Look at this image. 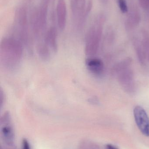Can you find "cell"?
I'll return each mask as SVG.
<instances>
[{"label": "cell", "mask_w": 149, "mask_h": 149, "mask_svg": "<svg viewBox=\"0 0 149 149\" xmlns=\"http://www.w3.org/2000/svg\"><path fill=\"white\" fill-rule=\"evenodd\" d=\"M119 7L121 11L123 13L127 12L128 8L126 0H119Z\"/></svg>", "instance_id": "obj_16"}, {"label": "cell", "mask_w": 149, "mask_h": 149, "mask_svg": "<svg viewBox=\"0 0 149 149\" xmlns=\"http://www.w3.org/2000/svg\"><path fill=\"white\" fill-rule=\"evenodd\" d=\"M22 149H31L29 143L26 139H24L22 142Z\"/></svg>", "instance_id": "obj_18"}, {"label": "cell", "mask_w": 149, "mask_h": 149, "mask_svg": "<svg viewBox=\"0 0 149 149\" xmlns=\"http://www.w3.org/2000/svg\"><path fill=\"white\" fill-rule=\"evenodd\" d=\"M135 121L141 133L149 136V117L146 110L141 106H136L134 109Z\"/></svg>", "instance_id": "obj_6"}, {"label": "cell", "mask_w": 149, "mask_h": 149, "mask_svg": "<svg viewBox=\"0 0 149 149\" xmlns=\"http://www.w3.org/2000/svg\"><path fill=\"white\" fill-rule=\"evenodd\" d=\"M2 134L5 141L8 144L13 143L14 140V134L11 127L9 125H5L2 129Z\"/></svg>", "instance_id": "obj_14"}, {"label": "cell", "mask_w": 149, "mask_h": 149, "mask_svg": "<svg viewBox=\"0 0 149 149\" xmlns=\"http://www.w3.org/2000/svg\"><path fill=\"white\" fill-rule=\"evenodd\" d=\"M37 52L40 58L44 61H48L51 56L50 49L45 43H39L37 45Z\"/></svg>", "instance_id": "obj_12"}, {"label": "cell", "mask_w": 149, "mask_h": 149, "mask_svg": "<svg viewBox=\"0 0 149 149\" xmlns=\"http://www.w3.org/2000/svg\"><path fill=\"white\" fill-rule=\"evenodd\" d=\"M133 44L139 63L142 65H146L147 64V60L145 55L144 45L142 39H135L134 40Z\"/></svg>", "instance_id": "obj_10"}, {"label": "cell", "mask_w": 149, "mask_h": 149, "mask_svg": "<svg viewBox=\"0 0 149 149\" xmlns=\"http://www.w3.org/2000/svg\"><path fill=\"white\" fill-rule=\"evenodd\" d=\"M43 1L46 2V3H48L50 6V5H53L56 0H43Z\"/></svg>", "instance_id": "obj_21"}, {"label": "cell", "mask_w": 149, "mask_h": 149, "mask_svg": "<svg viewBox=\"0 0 149 149\" xmlns=\"http://www.w3.org/2000/svg\"><path fill=\"white\" fill-rule=\"evenodd\" d=\"M140 22V17L136 12H134L130 15L126 22V29L130 30L138 25Z\"/></svg>", "instance_id": "obj_13"}, {"label": "cell", "mask_w": 149, "mask_h": 149, "mask_svg": "<svg viewBox=\"0 0 149 149\" xmlns=\"http://www.w3.org/2000/svg\"><path fill=\"white\" fill-rule=\"evenodd\" d=\"M23 54V44L18 39L4 38L0 43V63L8 71L15 69L21 63Z\"/></svg>", "instance_id": "obj_1"}, {"label": "cell", "mask_w": 149, "mask_h": 149, "mask_svg": "<svg viewBox=\"0 0 149 149\" xmlns=\"http://www.w3.org/2000/svg\"><path fill=\"white\" fill-rule=\"evenodd\" d=\"M101 1L103 3H106V2L107 0H101Z\"/></svg>", "instance_id": "obj_22"}, {"label": "cell", "mask_w": 149, "mask_h": 149, "mask_svg": "<svg viewBox=\"0 0 149 149\" xmlns=\"http://www.w3.org/2000/svg\"><path fill=\"white\" fill-rule=\"evenodd\" d=\"M106 149H119L114 145L111 144H108L106 146Z\"/></svg>", "instance_id": "obj_20"}, {"label": "cell", "mask_w": 149, "mask_h": 149, "mask_svg": "<svg viewBox=\"0 0 149 149\" xmlns=\"http://www.w3.org/2000/svg\"><path fill=\"white\" fill-rule=\"evenodd\" d=\"M49 4L41 0L39 5L31 10L30 25L35 38L39 39L46 32Z\"/></svg>", "instance_id": "obj_2"}, {"label": "cell", "mask_w": 149, "mask_h": 149, "mask_svg": "<svg viewBox=\"0 0 149 149\" xmlns=\"http://www.w3.org/2000/svg\"><path fill=\"white\" fill-rule=\"evenodd\" d=\"M44 42L54 52L58 49L57 32L54 26L50 27L46 31L44 36Z\"/></svg>", "instance_id": "obj_9"}, {"label": "cell", "mask_w": 149, "mask_h": 149, "mask_svg": "<svg viewBox=\"0 0 149 149\" xmlns=\"http://www.w3.org/2000/svg\"><path fill=\"white\" fill-rule=\"evenodd\" d=\"M141 6L145 9H147L149 7V0H140Z\"/></svg>", "instance_id": "obj_17"}, {"label": "cell", "mask_w": 149, "mask_h": 149, "mask_svg": "<svg viewBox=\"0 0 149 149\" xmlns=\"http://www.w3.org/2000/svg\"><path fill=\"white\" fill-rule=\"evenodd\" d=\"M57 22L58 26L61 31L64 29L66 22V7L65 0H58L57 8Z\"/></svg>", "instance_id": "obj_8"}, {"label": "cell", "mask_w": 149, "mask_h": 149, "mask_svg": "<svg viewBox=\"0 0 149 149\" xmlns=\"http://www.w3.org/2000/svg\"><path fill=\"white\" fill-rule=\"evenodd\" d=\"M104 20V16L99 15L87 33L85 49L87 56H92L98 52L102 36Z\"/></svg>", "instance_id": "obj_3"}, {"label": "cell", "mask_w": 149, "mask_h": 149, "mask_svg": "<svg viewBox=\"0 0 149 149\" xmlns=\"http://www.w3.org/2000/svg\"><path fill=\"white\" fill-rule=\"evenodd\" d=\"M122 88L129 95H134L137 91L134 73L131 67L127 68L115 75Z\"/></svg>", "instance_id": "obj_5"}, {"label": "cell", "mask_w": 149, "mask_h": 149, "mask_svg": "<svg viewBox=\"0 0 149 149\" xmlns=\"http://www.w3.org/2000/svg\"><path fill=\"white\" fill-rule=\"evenodd\" d=\"M132 59L130 58H127L120 62H118L114 65L112 68V72L113 75L115 76L117 73L127 68L131 67L132 64Z\"/></svg>", "instance_id": "obj_11"}, {"label": "cell", "mask_w": 149, "mask_h": 149, "mask_svg": "<svg viewBox=\"0 0 149 149\" xmlns=\"http://www.w3.org/2000/svg\"><path fill=\"white\" fill-rule=\"evenodd\" d=\"M85 65L88 71L96 76H101L104 73L105 65L103 61L99 58H87L85 60Z\"/></svg>", "instance_id": "obj_7"}, {"label": "cell", "mask_w": 149, "mask_h": 149, "mask_svg": "<svg viewBox=\"0 0 149 149\" xmlns=\"http://www.w3.org/2000/svg\"><path fill=\"white\" fill-rule=\"evenodd\" d=\"M5 98L4 95V93L3 92L2 89L1 90V93H0V103H1V107H2L3 103L5 102Z\"/></svg>", "instance_id": "obj_19"}, {"label": "cell", "mask_w": 149, "mask_h": 149, "mask_svg": "<svg viewBox=\"0 0 149 149\" xmlns=\"http://www.w3.org/2000/svg\"><path fill=\"white\" fill-rule=\"evenodd\" d=\"M142 40L144 45L147 63H149V36H144Z\"/></svg>", "instance_id": "obj_15"}, {"label": "cell", "mask_w": 149, "mask_h": 149, "mask_svg": "<svg viewBox=\"0 0 149 149\" xmlns=\"http://www.w3.org/2000/svg\"><path fill=\"white\" fill-rule=\"evenodd\" d=\"M71 10L76 29H83L88 15L86 12V0H70Z\"/></svg>", "instance_id": "obj_4"}]
</instances>
